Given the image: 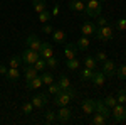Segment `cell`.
Segmentation results:
<instances>
[{
    "mask_svg": "<svg viewBox=\"0 0 126 125\" xmlns=\"http://www.w3.org/2000/svg\"><path fill=\"white\" fill-rule=\"evenodd\" d=\"M74 98H76V91H74V90H71V88L62 90L61 93L56 95V98H54V105L56 106H67Z\"/></svg>",
    "mask_w": 126,
    "mask_h": 125,
    "instance_id": "1",
    "label": "cell"
},
{
    "mask_svg": "<svg viewBox=\"0 0 126 125\" xmlns=\"http://www.w3.org/2000/svg\"><path fill=\"white\" fill-rule=\"evenodd\" d=\"M101 10H103V5H101V2L99 0H87L86 3V15L87 17H91V19H96L101 15Z\"/></svg>",
    "mask_w": 126,
    "mask_h": 125,
    "instance_id": "2",
    "label": "cell"
},
{
    "mask_svg": "<svg viewBox=\"0 0 126 125\" xmlns=\"http://www.w3.org/2000/svg\"><path fill=\"white\" fill-rule=\"evenodd\" d=\"M20 58H22V63H24V64H27V66H32V64H34V63H35V61L40 58V54L37 52V51H34V49L25 48Z\"/></svg>",
    "mask_w": 126,
    "mask_h": 125,
    "instance_id": "3",
    "label": "cell"
},
{
    "mask_svg": "<svg viewBox=\"0 0 126 125\" xmlns=\"http://www.w3.org/2000/svg\"><path fill=\"white\" fill-rule=\"evenodd\" d=\"M94 36L99 41H111L113 36H114V32H113V27L111 25H103V27H97L96 29Z\"/></svg>",
    "mask_w": 126,
    "mask_h": 125,
    "instance_id": "4",
    "label": "cell"
},
{
    "mask_svg": "<svg viewBox=\"0 0 126 125\" xmlns=\"http://www.w3.org/2000/svg\"><path fill=\"white\" fill-rule=\"evenodd\" d=\"M25 46L29 49H34V51H37L40 54V48H42V42L39 41V37L35 36V34H30V36H27V39H25Z\"/></svg>",
    "mask_w": 126,
    "mask_h": 125,
    "instance_id": "5",
    "label": "cell"
},
{
    "mask_svg": "<svg viewBox=\"0 0 126 125\" xmlns=\"http://www.w3.org/2000/svg\"><path fill=\"white\" fill-rule=\"evenodd\" d=\"M81 108H82V113H86V115L94 113V112H96V100H93V98H86V100H82Z\"/></svg>",
    "mask_w": 126,
    "mask_h": 125,
    "instance_id": "6",
    "label": "cell"
},
{
    "mask_svg": "<svg viewBox=\"0 0 126 125\" xmlns=\"http://www.w3.org/2000/svg\"><path fill=\"white\" fill-rule=\"evenodd\" d=\"M113 118L116 120V122H123L126 118V112H125V105L123 103H116V105L113 106Z\"/></svg>",
    "mask_w": 126,
    "mask_h": 125,
    "instance_id": "7",
    "label": "cell"
},
{
    "mask_svg": "<svg viewBox=\"0 0 126 125\" xmlns=\"http://www.w3.org/2000/svg\"><path fill=\"white\" fill-rule=\"evenodd\" d=\"M97 29V25H96V22H84L82 25H81V34L82 36H86V37H89V36H94V32H96Z\"/></svg>",
    "mask_w": 126,
    "mask_h": 125,
    "instance_id": "8",
    "label": "cell"
},
{
    "mask_svg": "<svg viewBox=\"0 0 126 125\" xmlns=\"http://www.w3.org/2000/svg\"><path fill=\"white\" fill-rule=\"evenodd\" d=\"M103 73H104L108 78H109V76H114V75H116V66H114V61H113V59L108 58L106 61L103 63Z\"/></svg>",
    "mask_w": 126,
    "mask_h": 125,
    "instance_id": "9",
    "label": "cell"
},
{
    "mask_svg": "<svg viewBox=\"0 0 126 125\" xmlns=\"http://www.w3.org/2000/svg\"><path fill=\"white\" fill-rule=\"evenodd\" d=\"M78 52H79V49H78L76 44H72V42H67L66 44V48H64V56H66V59L78 58Z\"/></svg>",
    "mask_w": 126,
    "mask_h": 125,
    "instance_id": "10",
    "label": "cell"
},
{
    "mask_svg": "<svg viewBox=\"0 0 126 125\" xmlns=\"http://www.w3.org/2000/svg\"><path fill=\"white\" fill-rule=\"evenodd\" d=\"M46 103H47V95L46 93H37V95H34V98H32L34 108H42V106H46Z\"/></svg>",
    "mask_w": 126,
    "mask_h": 125,
    "instance_id": "11",
    "label": "cell"
},
{
    "mask_svg": "<svg viewBox=\"0 0 126 125\" xmlns=\"http://www.w3.org/2000/svg\"><path fill=\"white\" fill-rule=\"evenodd\" d=\"M91 81H93L94 86H103V85L106 83V75H104L103 71H96V69H94V75L91 78Z\"/></svg>",
    "mask_w": 126,
    "mask_h": 125,
    "instance_id": "12",
    "label": "cell"
},
{
    "mask_svg": "<svg viewBox=\"0 0 126 125\" xmlns=\"http://www.w3.org/2000/svg\"><path fill=\"white\" fill-rule=\"evenodd\" d=\"M71 115H72L71 108H67V106H59V112H57L59 122H67V120H71Z\"/></svg>",
    "mask_w": 126,
    "mask_h": 125,
    "instance_id": "13",
    "label": "cell"
},
{
    "mask_svg": "<svg viewBox=\"0 0 126 125\" xmlns=\"http://www.w3.org/2000/svg\"><path fill=\"white\" fill-rule=\"evenodd\" d=\"M35 76H39V71H37L34 66L24 64V78H25V81H30V79H34Z\"/></svg>",
    "mask_w": 126,
    "mask_h": 125,
    "instance_id": "14",
    "label": "cell"
},
{
    "mask_svg": "<svg viewBox=\"0 0 126 125\" xmlns=\"http://www.w3.org/2000/svg\"><path fill=\"white\" fill-rule=\"evenodd\" d=\"M67 7L72 12H84L86 10V3L82 2V0H71L67 3Z\"/></svg>",
    "mask_w": 126,
    "mask_h": 125,
    "instance_id": "15",
    "label": "cell"
},
{
    "mask_svg": "<svg viewBox=\"0 0 126 125\" xmlns=\"http://www.w3.org/2000/svg\"><path fill=\"white\" fill-rule=\"evenodd\" d=\"M40 86H44L42 78H40V76H35L34 79H30V81H25V90H27V91L35 90V88H40Z\"/></svg>",
    "mask_w": 126,
    "mask_h": 125,
    "instance_id": "16",
    "label": "cell"
},
{
    "mask_svg": "<svg viewBox=\"0 0 126 125\" xmlns=\"http://www.w3.org/2000/svg\"><path fill=\"white\" fill-rule=\"evenodd\" d=\"M50 56H54V49L49 42H42V48H40V58L47 59Z\"/></svg>",
    "mask_w": 126,
    "mask_h": 125,
    "instance_id": "17",
    "label": "cell"
},
{
    "mask_svg": "<svg viewBox=\"0 0 126 125\" xmlns=\"http://www.w3.org/2000/svg\"><path fill=\"white\" fill-rule=\"evenodd\" d=\"M96 112H99L101 115H104L109 120V117H111V112H109V106H106L104 103H103V100L101 101H97L96 100Z\"/></svg>",
    "mask_w": 126,
    "mask_h": 125,
    "instance_id": "18",
    "label": "cell"
},
{
    "mask_svg": "<svg viewBox=\"0 0 126 125\" xmlns=\"http://www.w3.org/2000/svg\"><path fill=\"white\" fill-rule=\"evenodd\" d=\"M52 39H54V42H57V44H66V32L64 30H54L52 32Z\"/></svg>",
    "mask_w": 126,
    "mask_h": 125,
    "instance_id": "19",
    "label": "cell"
},
{
    "mask_svg": "<svg viewBox=\"0 0 126 125\" xmlns=\"http://www.w3.org/2000/svg\"><path fill=\"white\" fill-rule=\"evenodd\" d=\"M108 118L104 115H101L99 112H94V117L91 118V125H106Z\"/></svg>",
    "mask_w": 126,
    "mask_h": 125,
    "instance_id": "20",
    "label": "cell"
},
{
    "mask_svg": "<svg viewBox=\"0 0 126 125\" xmlns=\"http://www.w3.org/2000/svg\"><path fill=\"white\" fill-rule=\"evenodd\" d=\"M81 73H79V76H81V79L82 81H91V78H93V75H94V69H89V68H82V69H79Z\"/></svg>",
    "mask_w": 126,
    "mask_h": 125,
    "instance_id": "21",
    "label": "cell"
},
{
    "mask_svg": "<svg viewBox=\"0 0 126 125\" xmlns=\"http://www.w3.org/2000/svg\"><path fill=\"white\" fill-rule=\"evenodd\" d=\"M66 64H67V69H71V71H79L81 69V61L78 58L66 59Z\"/></svg>",
    "mask_w": 126,
    "mask_h": 125,
    "instance_id": "22",
    "label": "cell"
},
{
    "mask_svg": "<svg viewBox=\"0 0 126 125\" xmlns=\"http://www.w3.org/2000/svg\"><path fill=\"white\" fill-rule=\"evenodd\" d=\"M89 44H91V41H89V37H86V36H81V37L78 39V42H76V46H78L79 51H86V49L89 48Z\"/></svg>",
    "mask_w": 126,
    "mask_h": 125,
    "instance_id": "23",
    "label": "cell"
},
{
    "mask_svg": "<svg viewBox=\"0 0 126 125\" xmlns=\"http://www.w3.org/2000/svg\"><path fill=\"white\" fill-rule=\"evenodd\" d=\"M32 7L34 10L40 14V12H44V10H47V5H46V0H32Z\"/></svg>",
    "mask_w": 126,
    "mask_h": 125,
    "instance_id": "24",
    "label": "cell"
},
{
    "mask_svg": "<svg viewBox=\"0 0 126 125\" xmlns=\"http://www.w3.org/2000/svg\"><path fill=\"white\" fill-rule=\"evenodd\" d=\"M5 76H7V79H9V81H17V79L20 78L19 68H10L9 71H7V75H5Z\"/></svg>",
    "mask_w": 126,
    "mask_h": 125,
    "instance_id": "25",
    "label": "cell"
},
{
    "mask_svg": "<svg viewBox=\"0 0 126 125\" xmlns=\"http://www.w3.org/2000/svg\"><path fill=\"white\" fill-rule=\"evenodd\" d=\"M57 83H59V86H61V90H67V88H71V79H69L66 75H61Z\"/></svg>",
    "mask_w": 126,
    "mask_h": 125,
    "instance_id": "26",
    "label": "cell"
},
{
    "mask_svg": "<svg viewBox=\"0 0 126 125\" xmlns=\"http://www.w3.org/2000/svg\"><path fill=\"white\" fill-rule=\"evenodd\" d=\"M82 63H84V66L89 68V69H96V66H97L96 58H93V56H87V58H84V59H82Z\"/></svg>",
    "mask_w": 126,
    "mask_h": 125,
    "instance_id": "27",
    "label": "cell"
},
{
    "mask_svg": "<svg viewBox=\"0 0 126 125\" xmlns=\"http://www.w3.org/2000/svg\"><path fill=\"white\" fill-rule=\"evenodd\" d=\"M40 78H42V83L49 86L50 83H54V76H52V73H46V71H42L40 73Z\"/></svg>",
    "mask_w": 126,
    "mask_h": 125,
    "instance_id": "28",
    "label": "cell"
},
{
    "mask_svg": "<svg viewBox=\"0 0 126 125\" xmlns=\"http://www.w3.org/2000/svg\"><path fill=\"white\" fill-rule=\"evenodd\" d=\"M32 66L35 68V69H37L39 73H42V71H44V69L47 68V63H46V59H44V58H39L37 61H35V63H34V64H32Z\"/></svg>",
    "mask_w": 126,
    "mask_h": 125,
    "instance_id": "29",
    "label": "cell"
},
{
    "mask_svg": "<svg viewBox=\"0 0 126 125\" xmlns=\"http://www.w3.org/2000/svg\"><path fill=\"white\" fill-rule=\"evenodd\" d=\"M50 17H52V14H50L49 10H44V12L39 14V22L40 24H47L49 20H50Z\"/></svg>",
    "mask_w": 126,
    "mask_h": 125,
    "instance_id": "30",
    "label": "cell"
},
{
    "mask_svg": "<svg viewBox=\"0 0 126 125\" xmlns=\"http://www.w3.org/2000/svg\"><path fill=\"white\" fill-rule=\"evenodd\" d=\"M20 64H22V58H20V56H12V58L9 59V66L10 68H19Z\"/></svg>",
    "mask_w": 126,
    "mask_h": 125,
    "instance_id": "31",
    "label": "cell"
},
{
    "mask_svg": "<svg viewBox=\"0 0 126 125\" xmlns=\"http://www.w3.org/2000/svg\"><path fill=\"white\" fill-rule=\"evenodd\" d=\"M44 115H46V122H47V124H54V122L57 120V113H54L52 110H49V112H46Z\"/></svg>",
    "mask_w": 126,
    "mask_h": 125,
    "instance_id": "32",
    "label": "cell"
},
{
    "mask_svg": "<svg viewBox=\"0 0 126 125\" xmlns=\"http://www.w3.org/2000/svg\"><path fill=\"white\" fill-rule=\"evenodd\" d=\"M116 76L119 78V79H126V63L121 64L119 68H116Z\"/></svg>",
    "mask_w": 126,
    "mask_h": 125,
    "instance_id": "33",
    "label": "cell"
},
{
    "mask_svg": "<svg viewBox=\"0 0 126 125\" xmlns=\"http://www.w3.org/2000/svg\"><path fill=\"white\" fill-rule=\"evenodd\" d=\"M61 91H62V90H61V86H59V83H50V85H49V93H50V95H57V93H61Z\"/></svg>",
    "mask_w": 126,
    "mask_h": 125,
    "instance_id": "34",
    "label": "cell"
},
{
    "mask_svg": "<svg viewBox=\"0 0 126 125\" xmlns=\"http://www.w3.org/2000/svg\"><path fill=\"white\" fill-rule=\"evenodd\" d=\"M103 103H104L106 106H109V108H113V106L118 103V100L114 98V96H106V98L103 100Z\"/></svg>",
    "mask_w": 126,
    "mask_h": 125,
    "instance_id": "35",
    "label": "cell"
},
{
    "mask_svg": "<svg viewBox=\"0 0 126 125\" xmlns=\"http://www.w3.org/2000/svg\"><path fill=\"white\" fill-rule=\"evenodd\" d=\"M32 110H34V105H32V101H25V103L22 105V112H24L25 115L32 113Z\"/></svg>",
    "mask_w": 126,
    "mask_h": 125,
    "instance_id": "36",
    "label": "cell"
},
{
    "mask_svg": "<svg viewBox=\"0 0 126 125\" xmlns=\"http://www.w3.org/2000/svg\"><path fill=\"white\" fill-rule=\"evenodd\" d=\"M116 100H118V103H123V105H125V103H126V90H123V88H121V90L118 91Z\"/></svg>",
    "mask_w": 126,
    "mask_h": 125,
    "instance_id": "37",
    "label": "cell"
},
{
    "mask_svg": "<svg viewBox=\"0 0 126 125\" xmlns=\"http://www.w3.org/2000/svg\"><path fill=\"white\" fill-rule=\"evenodd\" d=\"M46 63H47V66L52 68V69H54V68H57V64H59V61H57V58H56V56L47 58V59H46Z\"/></svg>",
    "mask_w": 126,
    "mask_h": 125,
    "instance_id": "38",
    "label": "cell"
},
{
    "mask_svg": "<svg viewBox=\"0 0 126 125\" xmlns=\"http://www.w3.org/2000/svg\"><path fill=\"white\" fill-rule=\"evenodd\" d=\"M116 29L118 30H126V17L116 20Z\"/></svg>",
    "mask_w": 126,
    "mask_h": 125,
    "instance_id": "39",
    "label": "cell"
},
{
    "mask_svg": "<svg viewBox=\"0 0 126 125\" xmlns=\"http://www.w3.org/2000/svg\"><path fill=\"white\" fill-rule=\"evenodd\" d=\"M94 58H96V61H101V63H104V61L108 59V54L104 52V51H97Z\"/></svg>",
    "mask_w": 126,
    "mask_h": 125,
    "instance_id": "40",
    "label": "cell"
},
{
    "mask_svg": "<svg viewBox=\"0 0 126 125\" xmlns=\"http://www.w3.org/2000/svg\"><path fill=\"white\" fill-rule=\"evenodd\" d=\"M96 25H97V27L108 25V19H106V17H101V15H99V17H96Z\"/></svg>",
    "mask_w": 126,
    "mask_h": 125,
    "instance_id": "41",
    "label": "cell"
},
{
    "mask_svg": "<svg viewBox=\"0 0 126 125\" xmlns=\"http://www.w3.org/2000/svg\"><path fill=\"white\" fill-rule=\"evenodd\" d=\"M42 32H44V34H52V32H54V27L49 25V24H46V25L42 27Z\"/></svg>",
    "mask_w": 126,
    "mask_h": 125,
    "instance_id": "42",
    "label": "cell"
},
{
    "mask_svg": "<svg viewBox=\"0 0 126 125\" xmlns=\"http://www.w3.org/2000/svg\"><path fill=\"white\" fill-rule=\"evenodd\" d=\"M59 12H61V9H59V3H56V5H54V9H52V12H50V14H52V15L56 17V15H59Z\"/></svg>",
    "mask_w": 126,
    "mask_h": 125,
    "instance_id": "43",
    "label": "cell"
},
{
    "mask_svg": "<svg viewBox=\"0 0 126 125\" xmlns=\"http://www.w3.org/2000/svg\"><path fill=\"white\" fill-rule=\"evenodd\" d=\"M7 71H9L7 68H5V66H2V64H0V75H2V76H5V75H7Z\"/></svg>",
    "mask_w": 126,
    "mask_h": 125,
    "instance_id": "44",
    "label": "cell"
},
{
    "mask_svg": "<svg viewBox=\"0 0 126 125\" xmlns=\"http://www.w3.org/2000/svg\"><path fill=\"white\" fill-rule=\"evenodd\" d=\"M99 2H101V3H103V2H109V0H99Z\"/></svg>",
    "mask_w": 126,
    "mask_h": 125,
    "instance_id": "45",
    "label": "cell"
},
{
    "mask_svg": "<svg viewBox=\"0 0 126 125\" xmlns=\"http://www.w3.org/2000/svg\"><path fill=\"white\" fill-rule=\"evenodd\" d=\"M123 59H125V61H126V52H125V56H123Z\"/></svg>",
    "mask_w": 126,
    "mask_h": 125,
    "instance_id": "46",
    "label": "cell"
},
{
    "mask_svg": "<svg viewBox=\"0 0 126 125\" xmlns=\"http://www.w3.org/2000/svg\"><path fill=\"white\" fill-rule=\"evenodd\" d=\"M82 2H87V0H82Z\"/></svg>",
    "mask_w": 126,
    "mask_h": 125,
    "instance_id": "47",
    "label": "cell"
}]
</instances>
